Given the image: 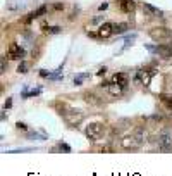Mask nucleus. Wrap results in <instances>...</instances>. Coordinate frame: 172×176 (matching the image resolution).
I'll return each mask as SVG.
<instances>
[{"label":"nucleus","mask_w":172,"mask_h":176,"mask_svg":"<svg viewBox=\"0 0 172 176\" xmlns=\"http://www.w3.org/2000/svg\"><path fill=\"white\" fill-rule=\"evenodd\" d=\"M139 140L136 138L134 135H131V136H124L122 140H120V145H122V149H138L139 147Z\"/></svg>","instance_id":"9d476101"},{"label":"nucleus","mask_w":172,"mask_h":176,"mask_svg":"<svg viewBox=\"0 0 172 176\" xmlns=\"http://www.w3.org/2000/svg\"><path fill=\"white\" fill-rule=\"evenodd\" d=\"M148 35H150L152 40L158 41V43L172 40V30H170V28H165V26H155V28H152V30L148 31Z\"/></svg>","instance_id":"f03ea898"},{"label":"nucleus","mask_w":172,"mask_h":176,"mask_svg":"<svg viewBox=\"0 0 172 176\" xmlns=\"http://www.w3.org/2000/svg\"><path fill=\"white\" fill-rule=\"evenodd\" d=\"M143 12L150 17H162V14H164L158 7H153L152 4H145V2H143Z\"/></svg>","instance_id":"f8f14e48"},{"label":"nucleus","mask_w":172,"mask_h":176,"mask_svg":"<svg viewBox=\"0 0 172 176\" xmlns=\"http://www.w3.org/2000/svg\"><path fill=\"white\" fill-rule=\"evenodd\" d=\"M64 121H66V124H69V126H78L79 123L83 121V117H84V114H83V111H79V109H71L67 114H64Z\"/></svg>","instance_id":"20e7f679"},{"label":"nucleus","mask_w":172,"mask_h":176,"mask_svg":"<svg viewBox=\"0 0 172 176\" xmlns=\"http://www.w3.org/2000/svg\"><path fill=\"white\" fill-rule=\"evenodd\" d=\"M47 11H48V5H40V7L36 9V11L29 12V14H28L26 17L23 19V23H24V24H29L31 21H34V19L41 17V16H45V14H47Z\"/></svg>","instance_id":"423d86ee"},{"label":"nucleus","mask_w":172,"mask_h":176,"mask_svg":"<svg viewBox=\"0 0 172 176\" xmlns=\"http://www.w3.org/2000/svg\"><path fill=\"white\" fill-rule=\"evenodd\" d=\"M53 150H62V152H71V147L67 145V143H59V147L57 149H53Z\"/></svg>","instance_id":"b1692460"},{"label":"nucleus","mask_w":172,"mask_h":176,"mask_svg":"<svg viewBox=\"0 0 172 176\" xmlns=\"http://www.w3.org/2000/svg\"><path fill=\"white\" fill-rule=\"evenodd\" d=\"M52 9H53V11H62V9H64V4H60V2H55V4H52Z\"/></svg>","instance_id":"bb28decb"},{"label":"nucleus","mask_w":172,"mask_h":176,"mask_svg":"<svg viewBox=\"0 0 172 176\" xmlns=\"http://www.w3.org/2000/svg\"><path fill=\"white\" fill-rule=\"evenodd\" d=\"M83 98H84L86 104H90V105H102L100 97H98L95 92H84V93H83Z\"/></svg>","instance_id":"ddd939ff"},{"label":"nucleus","mask_w":172,"mask_h":176,"mask_svg":"<svg viewBox=\"0 0 172 176\" xmlns=\"http://www.w3.org/2000/svg\"><path fill=\"white\" fill-rule=\"evenodd\" d=\"M16 128H17V130H23V131H28V124L26 123H21V121L16 123Z\"/></svg>","instance_id":"a878e982"},{"label":"nucleus","mask_w":172,"mask_h":176,"mask_svg":"<svg viewBox=\"0 0 172 176\" xmlns=\"http://www.w3.org/2000/svg\"><path fill=\"white\" fill-rule=\"evenodd\" d=\"M158 149L164 150V152H167V150H172V135H169V133H162V135H158Z\"/></svg>","instance_id":"0eeeda50"},{"label":"nucleus","mask_w":172,"mask_h":176,"mask_svg":"<svg viewBox=\"0 0 172 176\" xmlns=\"http://www.w3.org/2000/svg\"><path fill=\"white\" fill-rule=\"evenodd\" d=\"M145 49L148 50V52H152V54H157V45H150V43H146Z\"/></svg>","instance_id":"393cba45"},{"label":"nucleus","mask_w":172,"mask_h":176,"mask_svg":"<svg viewBox=\"0 0 172 176\" xmlns=\"http://www.w3.org/2000/svg\"><path fill=\"white\" fill-rule=\"evenodd\" d=\"M0 69H2L0 73L4 74V73H5V57H2V68H0Z\"/></svg>","instance_id":"2f4dec72"},{"label":"nucleus","mask_w":172,"mask_h":176,"mask_svg":"<svg viewBox=\"0 0 172 176\" xmlns=\"http://www.w3.org/2000/svg\"><path fill=\"white\" fill-rule=\"evenodd\" d=\"M24 55H26V50H24L21 45H17V43H11V45H9L7 59H11V60H23Z\"/></svg>","instance_id":"39448f33"},{"label":"nucleus","mask_w":172,"mask_h":176,"mask_svg":"<svg viewBox=\"0 0 172 176\" xmlns=\"http://www.w3.org/2000/svg\"><path fill=\"white\" fill-rule=\"evenodd\" d=\"M50 74H52V73L47 71V69H40V76L41 78H50Z\"/></svg>","instance_id":"cd10ccee"},{"label":"nucleus","mask_w":172,"mask_h":176,"mask_svg":"<svg viewBox=\"0 0 172 176\" xmlns=\"http://www.w3.org/2000/svg\"><path fill=\"white\" fill-rule=\"evenodd\" d=\"M157 55L164 57V59H170L172 57V43H160V45H157Z\"/></svg>","instance_id":"9b49d317"},{"label":"nucleus","mask_w":172,"mask_h":176,"mask_svg":"<svg viewBox=\"0 0 172 176\" xmlns=\"http://www.w3.org/2000/svg\"><path fill=\"white\" fill-rule=\"evenodd\" d=\"M86 78H90V73H81V74L74 76V85H76V86L83 85V81H84Z\"/></svg>","instance_id":"412c9836"},{"label":"nucleus","mask_w":172,"mask_h":176,"mask_svg":"<svg viewBox=\"0 0 172 176\" xmlns=\"http://www.w3.org/2000/svg\"><path fill=\"white\" fill-rule=\"evenodd\" d=\"M55 109H57V112H59L60 116H64V114H67L72 107H71L69 104H66V102H57V104H55Z\"/></svg>","instance_id":"dca6fc26"},{"label":"nucleus","mask_w":172,"mask_h":176,"mask_svg":"<svg viewBox=\"0 0 172 176\" xmlns=\"http://www.w3.org/2000/svg\"><path fill=\"white\" fill-rule=\"evenodd\" d=\"M9 107H12V100H11V98H7L5 104H4V109H9Z\"/></svg>","instance_id":"7c9ffc66"},{"label":"nucleus","mask_w":172,"mask_h":176,"mask_svg":"<svg viewBox=\"0 0 172 176\" xmlns=\"http://www.w3.org/2000/svg\"><path fill=\"white\" fill-rule=\"evenodd\" d=\"M28 69H29V62H26V60H21L17 66V73H21V74H26Z\"/></svg>","instance_id":"4be33fe9"},{"label":"nucleus","mask_w":172,"mask_h":176,"mask_svg":"<svg viewBox=\"0 0 172 176\" xmlns=\"http://www.w3.org/2000/svg\"><path fill=\"white\" fill-rule=\"evenodd\" d=\"M109 85H110V81H102V83H100L102 88H109Z\"/></svg>","instance_id":"473e14b6"},{"label":"nucleus","mask_w":172,"mask_h":176,"mask_svg":"<svg viewBox=\"0 0 172 176\" xmlns=\"http://www.w3.org/2000/svg\"><path fill=\"white\" fill-rule=\"evenodd\" d=\"M41 93V88H33V90H23L21 92V98H29V97H38Z\"/></svg>","instance_id":"f3484780"},{"label":"nucleus","mask_w":172,"mask_h":176,"mask_svg":"<svg viewBox=\"0 0 172 176\" xmlns=\"http://www.w3.org/2000/svg\"><path fill=\"white\" fill-rule=\"evenodd\" d=\"M109 93L110 95H114V97H119L120 93H122V90H124V86H120V85H117V83H112L110 81V85H109Z\"/></svg>","instance_id":"2eb2a0df"},{"label":"nucleus","mask_w":172,"mask_h":176,"mask_svg":"<svg viewBox=\"0 0 172 176\" xmlns=\"http://www.w3.org/2000/svg\"><path fill=\"white\" fill-rule=\"evenodd\" d=\"M117 5L122 12L126 14H131V12L136 11V2L134 0H117Z\"/></svg>","instance_id":"1a4fd4ad"},{"label":"nucleus","mask_w":172,"mask_h":176,"mask_svg":"<svg viewBox=\"0 0 172 176\" xmlns=\"http://www.w3.org/2000/svg\"><path fill=\"white\" fill-rule=\"evenodd\" d=\"M157 74V68H155L153 64H150V66H145V68H139L136 71V76H134V81L136 83H141V85L148 86L152 78Z\"/></svg>","instance_id":"f257e3e1"},{"label":"nucleus","mask_w":172,"mask_h":176,"mask_svg":"<svg viewBox=\"0 0 172 176\" xmlns=\"http://www.w3.org/2000/svg\"><path fill=\"white\" fill-rule=\"evenodd\" d=\"M41 28H43L45 33H48V35H55V33H60V31H62L60 26H47V24H43Z\"/></svg>","instance_id":"aec40b11"},{"label":"nucleus","mask_w":172,"mask_h":176,"mask_svg":"<svg viewBox=\"0 0 172 176\" xmlns=\"http://www.w3.org/2000/svg\"><path fill=\"white\" fill-rule=\"evenodd\" d=\"M105 73H107V68H100L97 71V76H105Z\"/></svg>","instance_id":"c85d7f7f"},{"label":"nucleus","mask_w":172,"mask_h":176,"mask_svg":"<svg viewBox=\"0 0 172 176\" xmlns=\"http://www.w3.org/2000/svg\"><path fill=\"white\" fill-rule=\"evenodd\" d=\"M129 30V24L127 23H115V28H114V35H124L126 31Z\"/></svg>","instance_id":"6ab92c4d"},{"label":"nucleus","mask_w":172,"mask_h":176,"mask_svg":"<svg viewBox=\"0 0 172 176\" xmlns=\"http://www.w3.org/2000/svg\"><path fill=\"white\" fill-rule=\"evenodd\" d=\"M114 28H115V23H110V21L103 23L100 28H98V36H100V38L112 36V35H114Z\"/></svg>","instance_id":"6e6552de"},{"label":"nucleus","mask_w":172,"mask_h":176,"mask_svg":"<svg viewBox=\"0 0 172 176\" xmlns=\"http://www.w3.org/2000/svg\"><path fill=\"white\" fill-rule=\"evenodd\" d=\"M112 83H117V85L124 86L126 88L127 83H129V76H127V73H115V74L112 76V79H110Z\"/></svg>","instance_id":"4468645a"},{"label":"nucleus","mask_w":172,"mask_h":176,"mask_svg":"<svg viewBox=\"0 0 172 176\" xmlns=\"http://www.w3.org/2000/svg\"><path fill=\"white\" fill-rule=\"evenodd\" d=\"M34 150V147H24V149H14V150H9L7 154H21V152H31Z\"/></svg>","instance_id":"5701e85b"},{"label":"nucleus","mask_w":172,"mask_h":176,"mask_svg":"<svg viewBox=\"0 0 172 176\" xmlns=\"http://www.w3.org/2000/svg\"><path fill=\"white\" fill-rule=\"evenodd\" d=\"M160 102L167 111H172V95H160Z\"/></svg>","instance_id":"a211bd4d"},{"label":"nucleus","mask_w":172,"mask_h":176,"mask_svg":"<svg viewBox=\"0 0 172 176\" xmlns=\"http://www.w3.org/2000/svg\"><path fill=\"white\" fill-rule=\"evenodd\" d=\"M107 9H109V4H107V2H103V4H102L100 7H98V11L102 12V11H107Z\"/></svg>","instance_id":"c756f323"},{"label":"nucleus","mask_w":172,"mask_h":176,"mask_svg":"<svg viewBox=\"0 0 172 176\" xmlns=\"http://www.w3.org/2000/svg\"><path fill=\"white\" fill-rule=\"evenodd\" d=\"M103 131H105V128L102 123H90L86 126L84 133L90 140H100L102 136H103Z\"/></svg>","instance_id":"7ed1b4c3"}]
</instances>
